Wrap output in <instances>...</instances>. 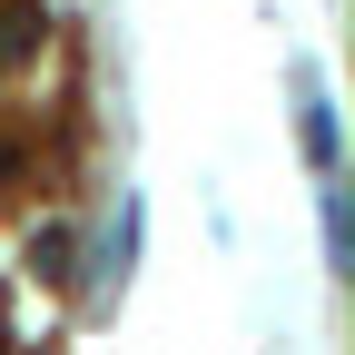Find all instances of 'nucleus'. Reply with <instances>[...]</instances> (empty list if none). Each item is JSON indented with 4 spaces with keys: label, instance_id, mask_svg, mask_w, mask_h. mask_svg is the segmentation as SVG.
I'll return each instance as SVG.
<instances>
[{
    "label": "nucleus",
    "instance_id": "nucleus-2",
    "mask_svg": "<svg viewBox=\"0 0 355 355\" xmlns=\"http://www.w3.org/2000/svg\"><path fill=\"white\" fill-rule=\"evenodd\" d=\"M40 40H50V10L40 0H0V60H30Z\"/></svg>",
    "mask_w": 355,
    "mask_h": 355
},
{
    "label": "nucleus",
    "instance_id": "nucleus-1",
    "mask_svg": "<svg viewBox=\"0 0 355 355\" xmlns=\"http://www.w3.org/2000/svg\"><path fill=\"white\" fill-rule=\"evenodd\" d=\"M296 119H306V158H316V168H336V109H326L316 69H296Z\"/></svg>",
    "mask_w": 355,
    "mask_h": 355
}]
</instances>
